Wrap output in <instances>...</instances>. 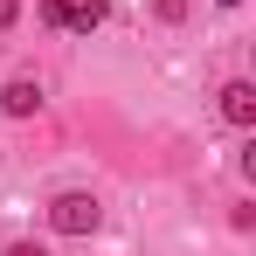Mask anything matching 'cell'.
<instances>
[{"label":"cell","instance_id":"cell-1","mask_svg":"<svg viewBox=\"0 0 256 256\" xmlns=\"http://www.w3.org/2000/svg\"><path fill=\"white\" fill-rule=\"evenodd\" d=\"M97 222H104L97 194H56L48 201V228L56 236H97Z\"/></svg>","mask_w":256,"mask_h":256},{"label":"cell","instance_id":"cell-2","mask_svg":"<svg viewBox=\"0 0 256 256\" xmlns=\"http://www.w3.org/2000/svg\"><path fill=\"white\" fill-rule=\"evenodd\" d=\"M42 104H48V97H42V84H35V76H14V84L0 90V111H7V118H35Z\"/></svg>","mask_w":256,"mask_h":256},{"label":"cell","instance_id":"cell-3","mask_svg":"<svg viewBox=\"0 0 256 256\" xmlns=\"http://www.w3.org/2000/svg\"><path fill=\"white\" fill-rule=\"evenodd\" d=\"M222 118L228 125H256V84H242V76L222 84Z\"/></svg>","mask_w":256,"mask_h":256},{"label":"cell","instance_id":"cell-4","mask_svg":"<svg viewBox=\"0 0 256 256\" xmlns=\"http://www.w3.org/2000/svg\"><path fill=\"white\" fill-rule=\"evenodd\" d=\"M104 14H111V0H76V7H70V35H90Z\"/></svg>","mask_w":256,"mask_h":256},{"label":"cell","instance_id":"cell-5","mask_svg":"<svg viewBox=\"0 0 256 256\" xmlns=\"http://www.w3.org/2000/svg\"><path fill=\"white\" fill-rule=\"evenodd\" d=\"M42 21L48 28H70V0H42Z\"/></svg>","mask_w":256,"mask_h":256},{"label":"cell","instance_id":"cell-6","mask_svg":"<svg viewBox=\"0 0 256 256\" xmlns=\"http://www.w3.org/2000/svg\"><path fill=\"white\" fill-rule=\"evenodd\" d=\"M160 21H187V0H160Z\"/></svg>","mask_w":256,"mask_h":256},{"label":"cell","instance_id":"cell-7","mask_svg":"<svg viewBox=\"0 0 256 256\" xmlns=\"http://www.w3.org/2000/svg\"><path fill=\"white\" fill-rule=\"evenodd\" d=\"M0 256H48V250H42V242H7Z\"/></svg>","mask_w":256,"mask_h":256},{"label":"cell","instance_id":"cell-8","mask_svg":"<svg viewBox=\"0 0 256 256\" xmlns=\"http://www.w3.org/2000/svg\"><path fill=\"white\" fill-rule=\"evenodd\" d=\"M21 21V0H0V28H14Z\"/></svg>","mask_w":256,"mask_h":256},{"label":"cell","instance_id":"cell-9","mask_svg":"<svg viewBox=\"0 0 256 256\" xmlns=\"http://www.w3.org/2000/svg\"><path fill=\"white\" fill-rule=\"evenodd\" d=\"M222 7H242V0H222Z\"/></svg>","mask_w":256,"mask_h":256}]
</instances>
